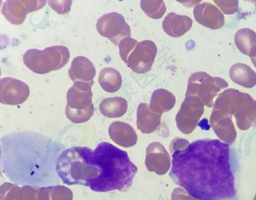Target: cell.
<instances>
[{"instance_id":"obj_1","label":"cell","mask_w":256,"mask_h":200,"mask_svg":"<svg viewBox=\"0 0 256 200\" xmlns=\"http://www.w3.org/2000/svg\"><path fill=\"white\" fill-rule=\"evenodd\" d=\"M236 162L230 144L197 140L172 153L169 175L198 200H238Z\"/></svg>"},{"instance_id":"obj_2","label":"cell","mask_w":256,"mask_h":200,"mask_svg":"<svg viewBox=\"0 0 256 200\" xmlns=\"http://www.w3.org/2000/svg\"><path fill=\"white\" fill-rule=\"evenodd\" d=\"M0 146L1 170L12 182L38 188L61 182L56 165L63 144L38 132L20 131L2 136Z\"/></svg>"},{"instance_id":"obj_3","label":"cell","mask_w":256,"mask_h":200,"mask_svg":"<svg viewBox=\"0 0 256 200\" xmlns=\"http://www.w3.org/2000/svg\"><path fill=\"white\" fill-rule=\"evenodd\" d=\"M94 154L99 173L90 182L91 190L124 192L131 186L138 168L126 152L109 142H102L94 150Z\"/></svg>"},{"instance_id":"obj_4","label":"cell","mask_w":256,"mask_h":200,"mask_svg":"<svg viewBox=\"0 0 256 200\" xmlns=\"http://www.w3.org/2000/svg\"><path fill=\"white\" fill-rule=\"evenodd\" d=\"M56 170L62 182L66 184L89 186L90 182L98 174L94 150L86 146H72L60 155Z\"/></svg>"},{"instance_id":"obj_5","label":"cell","mask_w":256,"mask_h":200,"mask_svg":"<svg viewBox=\"0 0 256 200\" xmlns=\"http://www.w3.org/2000/svg\"><path fill=\"white\" fill-rule=\"evenodd\" d=\"M70 58V51L66 46H53L43 50L29 49L23 55V60L30 70L42 74L62 68Z\"/></svg>"},{"instance_id":"obj_6","label":"cell","mask_w":256,"mask_h":200,"mask_svg":"<svg viewBox=\"0 0 256 200\" xmlns=\"http://www.w3.org/2000/svg\"><path fill=\"white\" fill-rule=\"evenodd\" d=\"M228 86V83L222 78L212 77L204 72H196L188 78L186 96L196 95L209 102Z\"/></svg>"},{"instance_id":"obj_7","label":"cell","mask_w":256,"mask_h":200,"mask_svg":"<svg viewBox=\"0 0 256 200\" xmlns=\"http://www.w3.org/2000/svg\"><path fill=\"white\" fill-rule=\"evenodd\" d=\"M96 30L102 36L108 38L116 46L127 37H130V28L124 16L116 12L102 15L96 24Z\"/></svg>"},{"instance_id":"obj_8","label":"cell","mask_w":256,"mask_h":200,"mask_svg":"<svg viewBox=\"0 0 256 200\" xmlns=\"http://www.w3.org/2000/svg\"><path fill=\"white\" fill-rule=\"evenodd\" d=\"M156 52L157 48L154 42L143 40L138 44L130 54L127 64L136 73H146L150 70Z\"/></svg>"},{"instance_id":"obj_9","label":"cell","mask_w":256,"mask_h":200,"mask_svg":"<svg viewBox=\"0 0 256 200\" xmlns=\"http://www.w3.org/2000/svg\"><path fill=\"white\" fill-rule=\"evenodd\" d=\"M46 3V0H8L4 3L1 12L10 22L20 25L28 14L42 8Z\"/></svg>"},{"instance_id":"obj_10","label":"cell","mask_w":256,"mask_h":200,"mask_svg":"<svg viewBox=\"0 0 256 200\" xmlns=\"http://www.w3.org/2000/svg\"><path fill=\"white\" fill-rule=\"evenodd\" d=\"M30 95L28 86L16 78L6 77L0 80V102L8 105H18L24 102Z\"/></svg>"},{"instance_id":"obj_11","label":"cell","mask_w":256,"mask_h":200,"mask_svg":"<svg viewBox=\"0 0 256 200\" xmlns=\"http://www.w3.org/2000/svg\"><path fill=\"white\" fill-rule=\"evenodd\" d=\"M196 20L201 25L212 30L222 28L224 24V18L220 10L213 4L204 2L194 8Z\"/></svg>"},{"instance_id":"obj_12","label":"cell","mask_w":256,"mask_h":200,"mask_svg":"<svg viewBox=\"0 0 256 200\" xmlns=\"http://www.w3.org/2000/svg\"><path fill=\"white\" fill-rule=\"evenodd\" d=\"M92 86L86 82H75L67 92L66 106L74 110H86L90 107L93 105Z\"/></svg>"},{"instance_id":"obj_13","label":"cell","mask_w":256,"mask_h":200,"mask_svg":"<svg viewBox=\"0 0 256 200\" xmlns=\"http://www.w3.org/2000/svg\"><path fill=\"white\" fill-rule=\"evenodd\" d=\"M68 73L74 83L81 81L88 82L92 86L96 70L89 59L84 56H78L73 59Z\"/></svg>"},{"instance_id":"obj_14","label":"cell","mask_w":256,"mask_h":200,"mask_svg":"<svg viewBox=\"0 0 256 200\" xmlns=\"http://www.w3.org/2000/svg\"><path fill=\"white\" fill-rule=\"evenodd\" d=\"M40 188L5 182L0 186V200H39Z\"/></svg>"},{"instance_id":"obj_15","label":"cell","mask_w":256,"mask_h":200,"mask_svg":"<svg viewBox=\"0 0 256 200\" xmlns=\"http://www.w3.org/2000/svg\"><path fill=\"white\" fill-rule=\"evenodd\" d=\"M192 20L185 15L168 13L162 22V28L168 36L177 38L183 36L192 26Z\"/></svg>"},{"instance_id":"obj_16","label":"cell","mask_w":256,"mask_h":200,"mask_svg":"<svg viewBox=\"0 0 256 200\" xmlns=\"http://www.w3.org/2000/svg\"><path fill=\"white\" fill-rule=\"evenodd\" d=\"M230 79L236 84L246 88L256 85V73L248 65L242 63L233 64L229 70Z\"/></svg>"},{"instance_id":"obj_17","label":"cell","mask_w":256,"mask_h":200,"mask_svg":"<svg viewBox=\"0 0 256 200\" xmlns=\"http://www.w3.org/2000/svg\"><path fill=\"white\" fill-rule=\"evenodd\" d=\"M234 41L238 49L243 54L252 58L256 54V34L248 28L238 30Z\"/></svg>"},{"instance_id":"obj_18","label":"cell","mask_w":256,"mask_h":200,"mask_svg":"<svg viewBox=\"0 0 256 200\" xmlns=\"http://www.w3.org/2000/svg\"><path fill=\"white\" fill-rule=\"evenodd\" d=\"M98 81L104 90L110 93L118 91L122 84L120 73L112 68H103L100 73Z\"/></svg>"},{"instance_id":"obj_19","label":"cell","mask_w":256,"mask_h":200,"mask_svg":"<svg viewBox=\"0 0 256 200\" xmlns=\"http://www.w3.org/2000/svg\"><path fill=\"white\" fill-rule=\"evenodd\" d=\"M126 108V101L120 97L106 98L101 102L99 106L101 114L109 118L122 114Z\"/></svg>"},{"instance_id":"obj_20","label":"cell","mask_w":256,"mask_h":200,"mask_svg":"<svg viewBox=\"0 0 256 200\" xmlns=\"http://www.w3.org/2000/svg\"><path fill=\"white\" fill-rule=\"evenodd\" d=\"M140 4L144 13L152 18H160L166 11L163 0H142L140 1Z\"/></svg>"},{"instance_id":"obj_21","label":"cell","mask_w":256,"mask_h":200,"mask_svg":"<svg viewBox=\"0 0 256 200\" xmlns=\"http://www.w3.org/2000/svg\"><path fill=\"white\" fill-rule=\"evenodd\" d=\"M94 112V105L86 110H74L66 106L65 110L67 118L74 123H82L88 120Z\"/></svg>"},{"instance_id":"obj_22","label":"cell","mask_w":256,"mask_h":200,"mask_svg":"<svg viewBox=\"0 0 256 200\" xmlns=\"http://www.w3.org/2000/svg\"><path fill=\"white\" fill-rule=\"evenodd\" d=\"M48 188V200H72V192L68 188L60 184Z\"/></svg>"},{"instance_id":"obj_23","label":"cell","mask_w":256,"mask_h":200,"mask_svg":"<svg viewBox=\"0 0 256 200\" xmlns=\"http://www.w3.org/2000/svg\"><path fill=\"white\" fill-rule=\"evenodd\" d=\"M138 42L130 37L122 40L119 44V54L121 58L127 64L128 56L134 50Z\"/></svg>"},{"instance_id":"obj_24","label":"cell","mask_w":256,"mask_h":200,"mask_svg":"<svg viewBox=\"0 0 256 200\" xmlns=\"http://www.w3.org/2000/svg\"><path fill=\"white\" fill-rule=\"evenodd\" d=\"M223 13L232 14L238 10V0H214Z\"/></svg>"},{"instance_id":"obj_25","label":"cell","mask_w":256,"mask_h":200,"mask_svg":"<svg viewBox=\"0 0 256 200\" xmlns=\"http://www.w3.org/2000/svg\"><path fill=\"white\" fill-rule=\"evenodd\" d=\"M49 6L58 14H65L70 10L72 0H48Z\"/></svg>"},{"instance_id":"obj_26","label":"cell","mask_w":256,"mask_h":200,"mask_svg":"<svg viewBox=\"0 0 256 200\" xmlns=\"http://www.w3.org/2000/svg\"><path fill=\"white\" fill-rule=\"evenodd\" d=\"M251 61L255 68H256V54L252 58H250Z\"/></svg>"}]
</instances>
